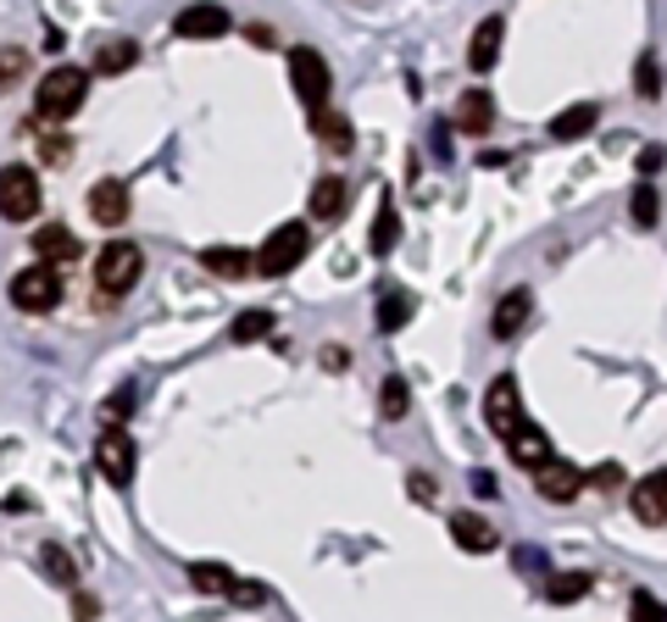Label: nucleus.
Returning <instances> with one entry per match:
<instances>
[{"label":"nucleus","mask_w":667,"mask_h":622,"mask_svg":"<svg viewBox=\"0 0 667 622\" xmlns=\"http://www.w3.org/2000/svg\"><path fill=\"white\" fill-rule=\"evenodd\" d=\"M84 95H90V73L84 68H51L45 79H40V90H34V106H40V118H51V123H68L79 106H84Z\"/></svg>","instance_id":"1"},{"label":"nucleus","mask_w":667,"mask_h":622,"mask_svg":"<svg viewBox=\"0 0 667 622\" xmlns=\"http://www.w3.org/2000/svg\"><path fill=\"white\" fill-rule=\"evenodd\" d=\"M306 251H311V228H306V223H278V228L267 234V245H261L250 262H256L261 278H284L289 267L306 262Z\"/></svg>","instance_id":"2"},{"label":"nucleus","mask_w":667,"mask_h":622,"mask_svg":"<svg viewBox=\"0 0 667 622\" xmlns=\"http://www.w3.org/2000/svg\"><path fill=\"white\" fill-rule=\"evenodd\" d=\"M140 278H145V251H140L134 239H112V245L95 256V284H101V295H129Z\"/></svg>","instance_id":"3"},{"label":"nucleus","mask_w":667,"mask_h":622,"mask_svg":"<svg viewBox=\"0 0 667 622\" xmlns=\"http://www.w3.org/2000/svg\"><path fill=\"white\" fill-rule=\"evenodd\" d=\"M289 90L300 95V106L317 118V112H328V90H334V79H328V62L311 51V45H295L289 51Z\"/></svg>","instance_id":"4"},{"label":"nucleus","mask_w":667,"mask_h":622,"mask_svg":"<svg viewBox=\"0 0 667 622\" xmlns=\"http://www.w3.org/2000/svg\"><path fill=\"white\" fill-rule=\"evenodd\" d=\"M40 173L34 167H0V217L7 223H29V217H40Z\"/></svg>","instance_id":"5"},{"label":"nucleus","mask_w":667,"mask_h":622,"mask_svg":"<svg viewBox=\"0 0 667 622\" xmlns=\"http://www.w3.org/2000/svg\"><path fill=\"white\" fill-rule=\"evenodd\" d=\"M62 300V273L57 267H45V262H34V267H23L18 278H12V306L18 312H51Z\"/></svg>","instance_id":"6"},{"label":"nucleus","mask_w":667,"mask_h":622,"mask_svg":"<svg viewBox=\"0 0 667 622\" xmlns=\"http://www.w3.org/2000/svg\"><path fill=\"white\" fill-rule=\"evenodd\" d=\"M484 422H490V434H501V439H512L517 428H523V395H517V378H495L490 389H484Z\"/></svg>","instance_id":"7"},{"label":"nucleus","mask_w":667,"mask_h":622,"mask_svg":"<svg viewBox=\"0 0 667 622\" xmlns=\"http://www.w3.org/2000/svg\"><path fill=\"white\" fill-rule=\"evenodd\" d=\"M95 467H101V478L112 489H129L134 483V439L123 428H106L101 445H95Z\"/></svg>","instance_id":"8"},{"label":"nucleus","mask_w":667,"mask_h":622,"mask_svg":"<svg viewBox=\"0 0 667 622\" xmlns=\"http://www.w3.org/2000/svg\"><path fill=\"white\" fill-rule=\"evenodd\" d=\"M628 506H634V517H639L645 528H667V467L645 472V478L628 489Z\"/></svg>","instance_id":"9"},{"label":"nucleus","mask_w":667,"mask_h":622,"mask_svg":"<svg viewBox=\"0 0 667 622\" xmlns=\"http://www.w3.org/2000/svg\"><path fill=\"white\" fill-rule=\"evenodd\" d=\"M534 489H540V500H551V506H567V500H578L584 494V472L573 467V461H545L540 472H534Z\"/></svg>","instance_id":"10"},{"label":"nucleus","mask_w":667,"mask_h":622,"mask_svg":"<svg viewBox=\"0 0 667 622\" xmlns=\"http://www.w3.org/2000/svg\"><path fill=\"white\" fill-rule=\"evenodd\" d=\"M90 223H101V228L129 223V184H123V179H101V184L90 190Z\"/></svg>","instance_id":"11"},{"label":"nucleus","mask_w":667,"mask_h":622,"mask_svg":"<svg viewBox=\"0 0 667 622\" xmlns=\"http://www.w3.org/2000/svg\"><path fill=\"white\" fill-rule=\"evenodd\" d=\"M34 256H40L45 267L73 262V256H79V234H73L68 223H40V228H34Z\"/></svg>","instance_id":"12"},{"label":"nucleus","mask_w":667,"mask_h":622,"mask_svg":"<svg viewBox=\"0 0 667 622\" xmlns=\"http://www.w3.org/2000/svg\"><path fill=\"white\" fill-rule=\"evenodd\" d=\"M184 40H217V34H228L234 29V18L223 12V7H189V12H178V23H173Z\"/></svg>","instance_id":"13"},{"label":"nucleus","mask_w":667,"mask_h":622,"mask_svg":"<svg viewBox=\"0 0 667 622\" xmlns=\"http://www.w3.org/2000/svg\"><path fill=\"white\" fill-rule=\"evenodd\" d=\"M501 34H506L501 18H484V23L473 29V45H468V68H473V73H490V68L501 62Z\"/></svg>","instance_id":"14"},{"label":"nucleus","mask_w":667,"mask_h":622,"mask_svg":"<svg viewBox=\"0 0 667 622\" xmlns=\"http://www.w3.org/2000/svg\"><path fill=\"white\" fill-rule=\"evenodd\" d=\"M595 123H601V106H595V101H573L567 112H556V118H551V140L573 145V140H584Z\"/></svg>","instance_id":"15"},{"label":"nucleus","mask_w":667,"mask_h":622,"mask_svg":"<svg viewBox=\"0 0 667 622\" xmlns=\"http://www.w3.org/2000/svg\"><path fill=\"white\" fill-rule=\"evenodd\" d=\"M490 123H495V101H490V90H468L462 106H456V129H462L468 140H479V134H490Z\"/></svg>","instance_id":"16"},{"label":"nucleus","mask_w":667,"mask_h":622,"mask_svg":"<svg viewBox=\"0 0 667 622\" xmlns=\"http://www.w3.org/2000/svg\"><path fill=\"white\" fill-rule=\"evenodd\" d=\"M506 450H512L517 467H534V472L551 461V439H545V428H534V422H523V428L506 439Z\"/></svg>","instance_id":"17"},{"label":"nucleus","mask_w":667,"mask_h":622,"mask_svg":"<svg viewBox=\"0 0 667 622\" xmlns=\"http://www.w3.org/2000/svg\"><path fill=\"white\" fill-rule=\"evenodd\" d=\"M451 539H456L462 550H473V555H490V550L501 544V533H495L484 517H468V511H456V517H451Z\"/></svg>","instance_id":"18"},{"label":"nucleus","mask_w":667,"mask_h":622,"mask_svg":"<svg viewBox=\"0 0 667 622\" xmlns=\"http://www.w3.org/2000/svg\"><path fill=\"white\" fill-rule=\"evenodd\" d=\"M201 267L217 273V278H245V273H256L250 251H239V245H212V251H201Z\"/></svg>","instance_id":"19"},{"label":"nucleus","mask_w":667,"mask_h":622,"mask_svg":"<svg viewBox=\"0 0 667 622\" xmlns=\"http://www.w3.org/2000/svg\"><path fill=\"white\" fill-rule=\"evenodd\" d=\"M529 306H534V295H529V289L501 295V300H495V323H490V328H495V339H512V334L529 323Z\"/></svg>","instance_id":"20"},{"label":"nucleus","mask_w":667,"mask_h":622,"mask_svg":"<svg viewBox=\"0 0 667 622\" xmlns=\"http://www.w3.org/2000/svg\"><path fill=\"white\" fill-rule=\"evenodd\" d=\"M311 134H317L334 156H346V151L357 145V134H351V118H346V112H317V118H311Z\"/></svg>","instance_id":"21"},{"label":"nucleus","mask_w":667,"mask_h":622,"mask_svg":"<svg viewBox=\"0 0 667 622\" xmlns=\"http://www.w3.org/2000/svg\"><path fill=\"white\" fill-rule=\"evenodd\" d=\"M346 201H351L346 179H334V173H328V179H317V184H311V217H317V223L340 217V212H346Z\"/></svg>","instance_id":"22"},{"label":"nucleus","mask_w":667,"mask_h":622,"mask_svg":"<svg viewBox=\"0 0 667 622\" xmlns=\"http://www.w3.org/2000/svg\"><path fill=\"white\" fill-rule=\"evenodd\" d=\"M412 312H418V300H412L407 289H384V295H379V312H373V317H379V334L407 328V323H412Z\"/></svg>","instance_id":"23"},{"label":"nucleus","mask_w":667,"mask_h":622,"mask_svg":"<svg viewBox=\"0 0 667 622\" xmlns=\"http://www.w3.org/2000/svg\"><path fill=\"white\" fill-rule=\"evenodd\" d=\"M140 62V45L134 40H106V45H95V73H129Z\"/></svg>","instance_id":"24"},{"label":"nucleus","mask_w":667,"mask_h":622,"mask_svg":"<svg viewBox=\"0 0 667 622\" xmlns=\"http://www.w3.org/2000/svg\"><path fill=\"white\" fill-rule=\"evenodd\" d=\"M23 134H34V140H40V162H45V167H68V162H73V134H57V129H34V123H29Z\"/></svg>","instance_id":"25"},{"label":"nucleus","mask_w":667,"mask_h":622,"mask_svg":"<svg viewBox=\"0 0 667 622\" xmlns=\"http://www.w3.org/2000/svg\"><path fill=\"white\" fill-rule=\"evenodd\" d=\"M396 239H401V217H396V201H384L379 217H373V228H368V245H373V256H390Z\"/></svg>","instance_id":"26"},{"label":"nucleus","mask_w":667,"mask_h":622,"mask_svg":"<svg viewBox=\"0 0 667 622\" xmlns=\"http://www.w3.org/2000/svg\"><path fill=\"white\" fill-rule=\"evenodd\" d=\"M40 567H45V578H51L57 589H73V583H79V561H73V555H68L57 539L40 550Z\"/></svg>","instance_id":"27"},{"label":"nucleus","mask_w":667,"mask_h":622,"mask_svg":"<svg viewBox=\"0 0 667 622\" xmlns=\"http://www.w3.org/2000/svg\"><path fill=\"white\" fill-rule=\"evenodd\" d=\"M189 583H195L201 594H228V589H234V572H228L223 561H195V567H189Z\"/></svg>","instance_id":"28"},{"label":"nucleus","mask_w":667,"mask_h":622,"mask_svg":"<svg viewBox=\"0 0 667 622\" xmlns=\"http://www.w3.org/2000/svg\"><path fill=\"white\" fill-rule=\"evenodd\" d=\"M379 411L390 417V422H401L407 411H412V384L396 373V378H384V395H379Z\"/></svg>","instance_id":"29"},{"label":"nucleus","mask_w":667,"mask_h":622,"mask_svg":"<svg viewBox=\"0 0 667 622\" xmlns=\"http://www.w3.org/2000/svg\"><path fill=\"white\" fill-rule=\"evenodd\" d=\"M29 79V51L23 45H0V95L18 90Z\"/></svg>","instance_id":"30"},{"label":"nucleus","mask_w":667,"mask_h":622,"mask_svg":"<svg viewBox=\"0 0 667 622\" xmlns=\"http://www.w3.org/2000/svg\"><path fill=\"white\" fill-rule=\"evenodd\" d=\"M656 212H661V206H656V190L639 179V184L628 190V217H634V228H656Z\"/></svg>","instance_id":"31"},{"label":"nucleus","mask_w":667,"mask_h":622,"mask_svg":"<svg viewBox=\"0 0 667 622\" xmlns=\"http://www.w3.org/2000/svg\"><path fill=\"white\" fill-rule=\"evenodd\" d=\"M545 594H551L556 605H578V600L589 594V572H562V578L545 583Z\"/></svg>","instance_id":"32"},{"label":"nucleus","mask_w":667,"mask_h":622,"mask_svg":"<svg viewBox=\"0 0 667 622\" xmlns=\"http://www.w3.org/2000/svg\"><path fill=\"white\" fill-rule=\"evenodd\" d=\"M267 334H273V312L256 306V312H239V317H234V339H239V345H256V339H267Z\"/></svg>","instance_id":"33"},{"label":"nucleus","mask_w":667,"mask_h":622,"mask_svg":"<svg viewBox=\"0 0 667 622\" xmlns=\"http://www.w3.org/2000/svg\"><path fill=\"white\" fill-rule=\"evenodd\" d=\"M634 95H639V101H656V95H661V68H656L650 51L634 62Z\"/></svg>","instance_id":"34"},{"label":"nucleus","mask_w":667,"mask_h":622,"mask_svg":"<svg viewBox=\"0 0 667 622\" xmlns=\"http://www.w3.org/2000/svg\"><path fill=\"white\" fill-rule=\"evenodd\" d=\"M584 489H595V494H617V489H623V461H601V467H589V472H584Z\"/></svg>","instance_id":"35"},{"label":"nucleus","mask_w":667,"mask_h":622,"mask_svg":"<svg viewBox=\"0 0 667 622\" xmlns=\"http://www.w3.org/2000/svg\"><path fill=\"white\" fill-rule=\"evenodd\" d=\"M628 622H667V605H661L656 594H645V589H639V594L628 600Z\"/></svg>","instance_id":"36"},{"label":"nucleus","mask_w":667,"mask_h":622,"mask_svg":"<svg viewBox=\"0 0 667 622\" xmlns=\"http://www.w3.org/2000/svg\"><path fill=\"white\" fill-rule=\"evenodd\" d=\"M129 411H134V389H117V395H112V400L101 406V417H106V428H117V422H123Z\"/></svg>","instance_id":"37"},{"label":"nucleus","mask_w":667,"mask_h":622,"mask_svg":"<svg viewBox=\"0 0 667 622\" xmlns=\"http://www.w3.org/2000/svg\"><path fill=\"white\" fill-rule=\"evenodd\" d=\"M228 600H234V605H261V600H267V589H261V583H239V578H234Z\"/></svg>","instance_id":"38"},{"label":"nucleus","mask_w":667,"mask_h":622,"mask_svg":"<svg viewBox=\"0 0 667 622\" xmlns=\"http://www.w3.org/2000/svg\"><path fill=\"white\" fill-rule=\"evenodd\" d=\"M661 162H667V151H661V145H645V151H639V179L650 184V173H661Z\"/></svg>","instance_id":"39"},{"label":"nucleus","mask_w":667,"mask_h":622,"mask_svg":"<svg viewBox=\"0 0 667 622\" xmlns=\"http://www.w3.org/2000/svg\"><path fill=\"white\" fill-rule=\"evenodd\" d=\"M407 494H412L418 506H429V500H434V478H423V472H412V478H407Z\"/></svg>","instance_id":"40"},{"label":"nucleus","mask_w":667,"mask_h":622,"mask_svg":"<svg viewBox=\"0 0 667 622\" xmlns=\"http://www.w3.org/2000/svg\"><path fill=\"white\" fill-rule=\"evenodd\" d=\"M322 367H328V373H346V367H351V350H340V345H328V350H322Z\"/></svg>","instance_id":"41"},{"label":"nucleus","mask_w":667,"mask_h":622,"mask_svg":"<svg viewBox=\"0 0 667 622\" xmlns=\"http://www.w3.org/2000/svg\"><path fill=\"white\" fill-rule=\"evenodd\" d=\"M473 494H479V500H495V494H501V489H495V472H473Z\"/></svg>","instance_id":"42"}]
</instances>
